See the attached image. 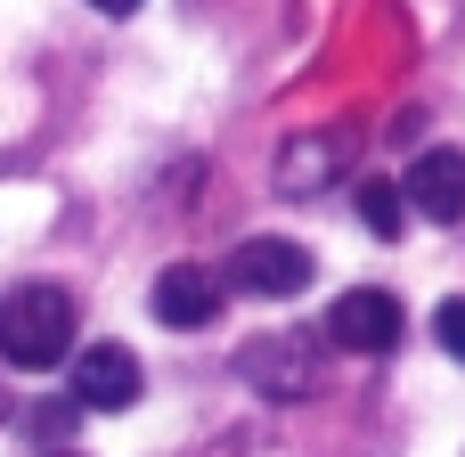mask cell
Segmentation results:
<instances>
[{
  "label": "cell",
  "mask_w": 465,
  "mask_h": 457,
  "mask_svg": "<svg viewBox=\"0 0 465 457\" xmlns=\"http://www.w3.org/2000/svg\"><path fill=\"white\" fill-rule=\"evenodd\" d=\"M65 352H74V294L65 286L0 294V360L8 368H57Z\"/></svg>",
  "instance_id": "obj_1"
},
{
  "label": "cell",
  "mask_w": 465,
  "mask_h": 457,
  "mask_svg": "<svg viewBox=\"0 0 465 457\" xmlns=\"http://www.w3.org/2000/svg\"><path fill=\"white\" fill-rule=\"evenodd\" d=\"M229 286H245V294H262V303H294V294L311 286V253L286 245V237H245L237 262H229Z\"/></svg>",
  "instance_id": "obj_2"
},
{
  "label": "cell",
  "mask_w": 465,
  "mask_h": 457,
  "mask_svg": "<svg viewBox=\"0 0 465 457\" xmlns=\"http://www.w3.org/2000/svg\"><path fill=\"white\" fill-rule=\"evenodd\" d=\"M74 409H98V417H114V409H131L139 401V360H131V343H90V352H74V392H65Z\"/></svg>",
  "instance_id": "obj_3"
},
{
  "label": "cell",
  "mask_w": 465,
  "mask_h": 457,
  "mask_svg": "<svg viewBox=\"0 0 465 457\" xmlns=\"http://www.w3.org/2000/svg\"><path fill=\"white\" fill-rule=\"evenodd\" d=\"M343 164H351V131H302V139L278 147L270 188H278V196H319L327 180H343Z\"/></svg>",
  "instance_id": "obj_4"
},
{
  "label": "cell",
  "mask_w": 465,
  "mask_h": 457,
  "mask_svg": "<svg viewBox=\"0 0 465 457\" xmlns=\"http://www.w3.org/2000/svg\"><path fill=\"white\" fill-rule=\"evenodd\" d=\"M401 327H409V319H401V303H392L384 286H351V294L327 311V335H335L343 352H392Z\"/></svg>",
  "instance_id": "obj_5"
},
{
  "label": "cell",
  "mask_w": 465,
  "mask_h": 457,
  "mask_svg": "<svg viewBox=\"0 0 465 457\" xmlns=\"http://www.w3.org/2000/svg\"><path fill=\"white\" fill-rule=\"evenodd\" d=\"M245 376L270 401H311L319 392V352L294 343V335H262V343H245Z\"/></svg>",
  "instance_id": "obj_6"
},
{
  "label": "cell",
  "mask_w": 465,
  "mask_h": 457,
  "mask_svg": "<svg viewBox=\"0 0 465 457\" xmlns=\"http://www.w3.org/2000/svg\"><path fill=\"white\" fill-rule=\"evenodd\" d=\"M155 319L163 327H180V335H196V327H213V311H221V278L213 270H196V262H172L163 278H155Z\"/></svg>",
  "instance_id": "obj_7"
},
{
  "label": "cell",
  "mask_w": 465,
  "mask_h": 457,
  "mask_svg": "<svg viewBox=\"0 0 465 457\" xmlns=\"http://www.w3.org/2000/svg\"><path fill=\"white\" fill-rule=\"evenodd\" d=\"M409 204L425 213V221H465V155L458 147H425L417 164H409Z\"/></svg>",
  "instance_id": "obj_8"
},
{
  "label": "cell",
  "mask_w": 465,
  "mask_h": 457,
  "mask_svg": "<svg viewBox=\"0 0 465 457\" xmlns=\"http://www.w3.org/2000/svg\"><path fill=\"white\" fill-rule=\"evenodd\" d=\"M360 221H368V229H376V237L392 245V237H401V221H409L401 188H392V180H360Z\"/></svg>",
  "instance_id": "obj_9"
},
{
  "label": "cell",
  "mask_w": 465,
  "mask_h": 457,
  "mask_svg": "<svg viewBox=\"0 0 465 457\" xmlns=\"http://www.w3.org/2000/svg\"><path fill=\"white\" fill-rule=\"evenodd\" d=\"M433 335H441V352H450V360H465V294H450V303L433 311Z\"/></svg>",
  "instance_id": "obj_10"
},
{
  "label": "cell",
  "mask_w": 465,
  "mask_h": 457,
  "mask_svg": "<svg viewBox=\"0 0 465 457\" xmlns=\"http://www.w3.org/2000/svg\"><path fill=\"white\" fill-rule=\"evenodd\" d=\"M74 417H82V409H74V401H41V409H33V417H25V425H33V433H41V442H57V433H74Z\"/></svg>",
  "instance_id": "obj_11"
},
{
  "label": "cell",
  "mask_w": 465,
  "mask_h": 457,
  "mask_svg": "<svg viewBox=\"0 0 465 457\" xmlns=\"http://www.w3.org/2000/svg\"><path fill=\"white\" fill-rule=\"evenodd\" d=\"M98 16H131V8H147V0H90Z\"/></svg>",
  "instance_id": "obj_12"
},
{
  "label": "cell",
  "mask_w": 465,
  "mask_h": 457,
  "mask_svg": "<svg viewBox=\"0 0 465 457\" xmlns=\"http://www.w3.org/2000/svg\"><path fill=\"white\" fill-rule=\"evenodd\" d=\"M0 425H8V392H0Z\"/></svg>",
  "instance_id": "obj_13"
},
{
  "label": "cell",
  "mask_w": 465,
  "mask_h": 457,
  "mask_svg": "<svg viewBox=\"0 0 465 457\" xmlns=\"http://www.w3.org/2000/svg\"><path fill=\"white\" fill-rule=\"evenodd\" d=\"M49 457H74V450H49Z\"/></svg>",
  "instance_id": "obj_14"
}]
</instances>
